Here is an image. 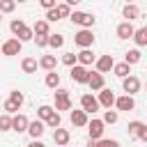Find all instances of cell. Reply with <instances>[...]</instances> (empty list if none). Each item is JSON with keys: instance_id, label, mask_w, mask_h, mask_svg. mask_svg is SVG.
<instances>
[{"instance_id": "cell-1", "label": "cell", "mask_w": 147, "mask_h": 147, "mask_svg": "<svg viewBox=\"0 0 147 147\" xmlns=\"http://www.w3.org/2000/svg\"><path fill=\"white\" fill-rule=\"evenodd\" d=\"M74 41L80 46V48H90L94 44V34H92V28H83L74 34Z\"/></svg>"}, {"instance_id": "cell-2", "label": "cell", "mask_w": 147, "mask_h": 147, "mask_svg": "<svg viewBox=\"0 0 147 147\" xmlns=\"http://www.w3.org/2000/svg\"><path fill=\"white\" fill-rule=\"evenodd\" d=\"M69 18L76 23V25H83V28H92L94 25V14H87V11H71Z\"/></svg>"}, {"instance_id": "cell-3", "label": "cell", "mask_w": 147, "mask_h": 147, "mask_svg": "<svg viewBox=\"0 0 147 147\" xmlns=\"http://www.w3.org/2000/svg\"><path fill=\"white\" fill-rule=\"evenodd\" d=\"M55 110H71L69 92L62 90V87H55Z\"/></svg>"}, {"instance_id": "cell-4", "label": "cell", "mask_w": 147, "mask_h": 147, "mask_svg": "<svg viewBox=\"0 0 147 147\" xmlns=\"http://www.w3.org/2000/svg\"><path fill=\"white\" fill-rule=\"evenodd\" d=\"M21 48H23V41H21L18 37H14V39H7V41L2 44V55H7V57H11V55H18V53H21Z\"/></svg>"}, {"instance_id": "cell-5", "label": "cell", "mask_w": 147, "mask_h": 147, "mask_svg": "<svg viewBox=\"0 0 147 147\" xmlns=\"http://www.w3.org/2000/svg\"><path fill=\"white\" fill-rule=\"evenodd\" d=\"M87 78H90V71L85 69V64L76 62V64L71 67V80H76V83H80V85H87Z\"/></svg>"}, {"instance_id": "cell-6", "label": "cell", "mask_w": 147, "mask_h": 147, "mask_svg": "<svg viewBox=\"0 0 147 147\" xmlns=\"http://www.w3.org/2000/svg\"><path fill=\"white\" fill-rule=\"evenodd\" d=\"M80 108L87 113V115H94L99 110V99H94L92 94H83L80 96Z\"/></svg>"}, {"instance_id": "cell-7", "label": "cell", "mask_w": 147, "mask_h": 147, "mask_svg": "<svg viewBox=\"0 0 147 147\" xmlns=\"http://www.w3.org/2000/svg\"><path fill=\"white\" fill-rule=\"evenodd\" d=\"M28 124H30V119H28L25 115H21V113H14V117H11V131H16V133H23V131H28Z\"/></svg>"}, {"instance_id": "cell-8", "label": "cell", "mask_w": 147, "mask_h": 147, "mask_svg": "<svg viewBox=\"0 0 147 147\" xmlns=\"http://www.w3.org/2000/svg\"><path fill=\"white\" fill-rule=\"evenodd\" d=\"M87 85H90V90H92V92H99V90L106 85V80H103V74H101V71H90Z\"/></svg>"}, {"instance_id": "cell-9", "label": "cell", "mask_w": 147, "mask_h": 147, "mask_svg": "<svg viewBox=\"0 0 147 147\" xmlns=\"http://www.w3.org/2000/svg\"><path fill=\"white\" fill-rule=\"evenodd\" d=\"M122 87H124V92H126V94H136V92L140 90V80H138L136 76H131V74H129V76H124V78H122Z\"/></svg>"}, {"instance_id": "cell-10", "label": "cell", "mask_w": 147, "mask_h": 147, "mask_svg": "<svg viewBox=\"0 0 147 147\" xmlns=\"http://www.w3.org/2000/svg\"><path fill=\"white\" fill-rule=\"evenodd\" d=\"M115 94H113V90H106V87H101L99 90V106H103V108H113L115 106Z\"/></svg>"}, {"instance_id": "cell-11", "label": "cell", "mask_w": 147, "mask_h": 147, "mask_svg": "<svg viewBox=\"0 0 147 147\" xmlns=\"http://www.w3.org/2000/svg\"><path fill=\"white\" fill-rule=\"evenodd\" d=\"M115 106H117V110H124V113L133 110V108H136L133 94H124V96H117V99H115Z\"/></svg>"}, {"instance_id": "cell-12", "label": "cell", "mask_w": 147, "mask_h": 147, "mask_svg": "<svg viewBox=\"0 0 147 147\" xmlns=\"http://www.w3.org/2000/svg\"><path fill=\"white\" fill-rule=\"evenodd\" d=\"M103 126H106V122H103V119H92V122H87L90 138H92V140L101 138V136H103Z\"/></svg>"}, {"instance_id": "cell-13", "label": "cell", "mask_w": 147, "mask_h": 147, "mask_svg": "<svg viewBox=\"0 0 147 147\" xmlns=\"http://www.w3.org/2000/svg\"><path fill=\"white\" fill-rule=\"evenodd\" d=\"M44 131H46V122H44V119H34V122L28 124V133H30L32 138H41Z\"/></svg>"}, {"instance_id": "cell-14", "label": "cell", "mask_w": 147, "mask_h": 147, "mask_svg": "<svg viewBox=\"0 0 147 147\" xmlns=\"http://www.w3.org/2000/svg\"><path fill=\"white\" fill-rule=\"evenodd\" d=\"M133 32H136V28L131 25V21H124V23L117 25V37H119V39H131Z\"/></svg>"}, {"instance_id": "cell-15", "label": "cell", "mask_w": 147, "mask_h": 147, "mask_svg": "<svg viewBox=\"0 0 147 147\" xmlns=\"http://www.w3.org/2000/svg\"><path fill=\"white\" fill-rule=\"evenodd\" d=\"M113 64H115L113 55H101V57L96 60V71H101V74H108V71L113 69Z\"/></svg>"}, {"instance_id": "cell-16", "label": "cell", "mask_w": 147, "mask_h": 147, "mask_svg": "<svg viewBox=\"0 0 147 147\" xmlns=\"http://www.w3.org/2000/svg\"><path fill=\"white\" fill-rule=\"evenodd\" d=\"M87 113L80 108V110H71V124L74 126H87Z\"/></svg>"}, {"instance_id": "cell-17", "label": "cell", "mask_w": 147, "mask_h": 147, "mask_svg": "<svg viewBox=\"0 0 147 147\" xmlns=\"http://www.w3.org/2000/svg\"><path fill=\"white\" fill-rule=\"evenodd\" d=\"M122 16H124L126 21H136V18L140 16V9H138L133 2H126V5H124V9H122Z\"/></svg>"}, {"instance_id": "cell-18", "label": "cell", "mask_w": 147, "mask_h": 147, "mask_svg": "<svg viewBox=\"0 0 147 147\" xmlns=\"http://www.w3.org/2000/svg\"><path fill=\"white\" fill-rule=\"evenodd\" d=\"M69 138H71V136H69L67 129H60V126H57V129L53 131V142H55V145H67Z\"/></svg>"}, {"instance_id": "cell-19", "label": "cell", "mask_w": 147, "mask_h": 147, "mask_svg": "<svg viewBox=\"0 0 147 147\" xmlns=\"http://www.w3.org/2000/svg\"><path fill=\"white\" fill-rule=\"evenodd\" d=\"M138 46H147V25H142V28H138L136 32H133V37H131Z\"/></svg>"}, {"instance_id": "cell-20", "label": "cell", "mask_w": 147, "mask_h": 147, "mask_svg": "<svg viewBox=\"0 0 147 147\" xmlns=\"http://www.w3.org/2000/svg\"><path fill=\"white\" fill-rule=\"evenodd\" d=\"M37 67H39V62H37L34 57H23V62H21V69H23L25 74H34Z\"/></svg>"}, {"instance_id": "cell-21", "label": "cell", "mask_w": 147, "mask_h": 147, "mask_svg": "<svg viewBox=\"0 0 147 147\" xmlns=\"http://www.w3.org/2000/svg\"><path fill=\"white\" fill-rule=\"evenodd\" d=\"M46 87H51V90H55V87H60V74H55V69H51L48 74H46Z\"/></svg>"}, {"instance_id": "cell-22", "label": "cell", "mask_w": 147, "mask_h": 147, "mask_svg": "<svg viewBox=\"0 0 147 147\" xmlns=\"http://www.w3.org/2000/svg\"><path fill=\"white\" fill-rule=\"evenodd\" d=\"M39 67H41V69H46V71L55 69V67H57V60H55V55H44V57L39 60Z\"/></svg>"}, {"instance_id": "cell-23", "label": "cell", "mask_w": 147, "mask_h": 147, "mask_svg": "<svg viewBox=\"0 0 147 147\" xmlns=\"http://www.w3.org/2000/svg\"><path fill=\"white\" fill-rule=\"evenodd\" d=\"M113 71H115V76L124 78V76H129V74H131V64H129V62H119V64H113Z\"/></svg>"}, {"instance_id": "cell-24", "label": "cell", "mask_w": 147, "mask_h": 147, "mask_svg": "<svg viewBox=\"0 0 147 147\" xmlns=\"http://www.w3.org/2000/svg\"><path fill=\"white\" fill-rule=\"evenodd\" d=\"M140 57H142V55H140V51H138V48H131V51H126V53H124V62H129V64H138V62H140Z\"/></svg>"}, {"instance_id": "cell-25", "label": "cell", "mask_w": 147, "mask_h": 147, "mask_svg": "<svg viewBox=\"0 0 147 147\" xmlns=\"http://www.w3.org/2000/svg\"><path fill=\"white\" fill-rule=\"evenodd\" d=\"M78 62H80V64H85V67H87V64H92V62H94V53H92L90 48H83V51L78 53Z\"/></svg>"}, {"instance_id": "cell-26", "label": "cell", "mask_w": 147, "mask_h": 147, "mask_svg": "<svg viewBox=\"0 0 147 147\" xmlns=\"http://www.w3.org/2000/svg\"><path fill=\"white\" fill-rule=\"evenodd\" d=\"M32 30H34V34H48V32H51V28H48V21H34Z\"/></svg>"}, {"instance_id": "cell-27", "label": "cell", "mask_w": 147, "mask_h": 147, "mask_svg": "<svg viewBox=\"0 0 147 147\" xmlns=\"http://www.w3.org/2000/svg\"><path fill=\"white\" fill-rule=\"evenodd\" d=\"M48 46H51V48H62V46H64V37H62V34H51V32H48Z\"/></svg>"}, {"instance_id": "cell-28", "label": "cell", "mask_w": 147, "mask_h": 147, "mask_svg": "<svg viewBox=\"0 0 147 147\" xmlns=\"http://www.w3.org/2000/svg\"><path fill=\"white\" fill-rule=\"evenodd\" d=\"M53 113H55V108H51V106H39V108H37V117H39V119H44V122H46Z\"/></svg>"}, {"instance_id": "cell-29", "label": "cell", "mask_w": 147, "mask_h": 147, "mask_svg": "<svg viewBox=\"0 0 147 147\" xmlns=\"http://www.w3.org/2000/svg\"><path fill=\"white\" fill-rule=\"evenodd\" d=\"M23 28H25V23H23V21H21V18H14V21H11V23H9V30H11V34H14V37H18V34H21V30H23Z\"/></svg>"}, {"instance_id": "cell-30", "label": "cell", "mask_w": 147, "mask_h": 147, "mask_svg": "<svg viewBox=\"0 0 147 147\" xmlns=\"http://www.w3.org/2000/svg\"><path fill=\"white\" fill-rule=\"evenodd\" d=\"M140 126H142V122H140V119H133V122H129V126H126L129 136H131V138H138V131H140Z\"/></svg>"}, {"instance_id": "cell-31", "label": "cell", "mask_w": 147, "mask_h": 147, "mask_svg": "<svg viewBox=\"0 0 147 147\" xmlns=\"http://www.w3.org/2000/svg\"><path fill=\"white\" fill-rule=\"evenodd\" d=\"M16 9V0H0V11L2 14H11Z\"/></svg>"}, {"instance_id": "cell-32", "label": "cell", "mask_w": 147, "mask_h": 147, "mask_svg": "<svg viewBox=\"0 0 147 147\" xmlns=\"http://www.w3.org/2000/svg\"><path fill=\"white\" fill-rule=\"evenodd\" d=\"M117 119H119L117 110H110V108H106V113H103V122H106V124H115Z\"/></svg>"}, {"instance_id": "cell-33", "label": "cell", "mask_w": 147, "mask_h": 147, "mask_svg": "<svg viewBox=\"0 0 147 147\" xmlns=\"http://www.w3.org/2000/svg\"><path fill=\"white\" fill-rule=\"evenodd\" d=\"M62 124V117H60V113H53L48 119H46V126H51V129H57Z\"/></svg>"}, {"instance_id": "cell-34", "label": "cell", "mask_w": 147, "mask_h": 147, "mask_svg": "<svg viewBox=\"0 0 147 147\" xmlns=\"http://www.w3.org/2000/svg\"><path fill=\"white\" fill-rule=\"evenodd\" d=\"M0 131H11V117H9V113L0 115Z\"/></svg>"}, {"instance_id": "cell-35", "label": "cell", "mask_w": 147, "mask_h": 147, "mask_svg": "<svg viewBox=\"0 0 147 147\" xmlns=\"http://www.w3.org/2000/svg\"><path fill=\"white\" fill-rule=\"evenodd\" d=\"M55 9H57L60 18H69V14H71V7H69L67 2H62V5H55Z\"/></svg>"}, {"instance_id": "cell-36", "label": "cell", "mask_w": 147, "mask_h": 147, "mask_svg": "<svg viewBox=\"0 0 147 147\" xmlns=\"http://www.w3.org/2000/svg\"><path fill=\"white\" fill-rule=\"evenodd\" d=\"M32 37H34V30H32V28H28V25H25V28L21 30V34H18V39H21V41H30Z\"/></svg>"}, {"instance_id": "cell-37", "label": "cell", "mask_w": 147, "mask_h": 147, "mask_svg": "<svg viewBox=\"0 0 147 147\" xmlns=\"http://www.w3.org/2000/svg\"><path fill=\"white\" fill-rule=\"evenodd\" d=\"M46 21H48V23H55V21H60V14H57V9H55V7L46 9Z\"/></svg>"}, {"instance_id": "cell-38", "label": "cell", "mask_w": 147, "mask_h": 147, "mask_svg": "<svg viewBox=\"0 0 147 147\" xmlns=\"http://www.w3.org/2000/svg\"><path fill=\"white\" fill-rule=\"evenodd\" d=\"M32 39H34V44H37L39 48H46V46H48V34H34Z\"/></svg>"}, {"instance_id": "cell-39", "label": "cell", "mask_w": 147, "mask_h": 147, "mask_svg": "<svg viewBox=\"0 0 147 147\" xmlns=\"http://www.w3.org/2000/svg\"><path fill=\"white\" fill-rule=\"evenodd\" d=\"M62 62H64L67 67H74V64L78 62V55H74V53H64V55H62Z\"/></svg>"}, {"instance_id": "cell-40", "label": "cell", "mask_w": 147, "mask_h": 147, "mask_svg": "<svg viewBox=\"0 0 147 147\" xmlns=\"http://www.w3.org/2000/svg\"><path fill=\"white\" fill-rule=\"evenodd\" d=\"M9 99H11L14 103H18V106H23V101H25V99H23V92H18V90H11V92H9Z\"/></svg>"}, {"instance_id": "cell-41", "label": "cell", "mask_w": 147, "mask_h": 147, "mask_svg": "<svg viewBox=\"0 0 147 147\" xmlns=\"http://www.w3.org/2000/svg\"><path fill=\"white\" fill-rule=\"evenodd\" d=\"M18 108H21V106H18V103H14L11 99H7V101H5V110H7L9 115H14V113H18Z\"/></svg>"}, {"instance_id": "cell-42", "label": "cell", "mask_w": 147, "mask_h": 147, "mask_svg": "<svg viewBox=\"0 0 147 147\" xmlns=\"http://www.w3.org/2000/svg\"><path fill=\"white\" fill-rule=\"evenodd\" d=\"M99 147H117V140H108V138H96Z\"/></svg>"}, {"instance_id": "cell-43", "label": "cell", "mask_w": 147, "mask_h": 147, "mask_svg": "<svg viewBox=\"0 0 147 147\" xmlns=\"http://www.w3.org/2000/svg\"><path fill=\"white\" fill-rule=\"evenodd\" d=\"M138 140L147 142V124H142V126H140V131H138Z\"/></svg>"}, {"instance_id": "cell-44", "label": "cell", "mask_w": 147, "mask_h": 147, "mask_svg": "<svg viewBox=\"0 0 147 147\" xmlns=\"http://www.w3.org/2000/svg\"><path fill=\"white\" fill-rule=\"evenodd\" d=\"M39 5L44 9H51V7H55V0H39Z\"/></svg>"}, {"instance_id": "cell-45", "label": "cell", "mask_w": 147, "mask_h": 147, "mask_svg": "<svg viewBox=\"0 0 147 147\" xmlns=\"http://www.w3.org/2000/svg\"><path fill=\"white\" fill-rule=\"evenodd\" d=\"M64 2H67L69 7H74V5H78V2H83V0H64Z\"/></svg>"}, {"instance_id": "cell-46", "label": "cell", "mask_w": 147, "mask_h": 147, "mask_svg": "<svg viewBox=\"0 0 147 147\" xmlns=\"http://www.w3.org/2000/svg\"><path fill=\"white\" fill-rule=\"evenodd\" d=\"M16 2H25V0H16Z\"/></svg>"}, {"instance_id": "cell-47", "label": "cell", "mask_w": 147, "mask_h": 147, "mask_svg": "<svg viewBox=\"0 0 147 147\" xmlns=\"http://www.w3.org/2000/svg\"><path fill=\"white\" fill-rule=\"evenodd\" d=\"M126 2H133V0H126Z\"/></svg>"}, {"instance_id": "cell-48", "label": "cell", "mask_w": 147, "mask_h": 147, "mask_svg": "<svg viewBox=\"0 0 147 147\" xmlns=\"http://www.w3.org/2000/svg\"><path fill=\"white\" fill-rule=\"evenodd\" d=\"M0 18H2V11H0Z\"/></svg>"}]
</instances>
